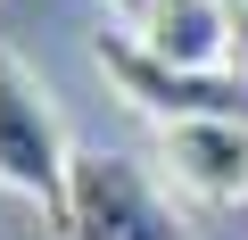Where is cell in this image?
<instances>
[{"label":"cell","mask_w":248,"mask_h":240,"mask_svg":"<svg viewBox=\"0 0 248 240\" xmlns=\"http://www.w3.org/2000/svg\"><path fill=\"white\" fill-rule=\"evenodd\" d=\"M149 9H157V0H108V17H116L124 33H141V25H149Z\"/></svg>","instance_id":"cell-6"},{"label":"cell","mask_w":248,"mask_h":240,"mask_svg":"<svg viewBox=\"0 0 248 240\" xmlns=\"http://www.w3.org/2000/svg\"><path fill=\"white\" fill-rule=\"evenodd\" d=\"M66 240H190V224L157 199L149 166L108 158V149H75L66 174Z\"/></svg>","instance_id":"cell-3"},{"label":"cell","mask_w":248,"mask_h":240,"mask_svg":"<svg viewBox=\"0 0 248 240\" xmlns=\"http://www.w3.org/2000/svg\"><path fill=\"white\" fill-rule=\"evenodd\" d=\"M157 158L207 207H240L248 199V125H166L157 133Z\"/></svg>","instance_id":"cell-4"},{"label":"cell","mask_w":248,"mask_h":240,"mask_svg":"<svg viewBox=\"0 0 248 240\" xmlns=\"http://www.w3.org/2000/svg\"><path fill=\"white\" fill-rule=\"evenodd\" d=\"M99 75L116 83L124 108L166 125H248V75L240 66H166L157 50H141L133 33H99Z\"/></svg>","instance_id":"cell-1"},{"label":"cell","mask_w":248,"mask_h":240,"mask_svg":"<svg viewBox=\"0 0 248 240\" xmlns=\"http://www.w3.org/2000/svg\"><path fill=\"white\" fill-rule=\"evenodd\" d=\"M223 9H248V0H223Z\"/></svg>","instance_id":"cell-8"},{"label":"cell","mask_w":248,"mask_h":240,"mask_svg":"<svg viewBox=\"0 0 248 240\" xmlns=\"http://www.w3.org/2000/svg\"><path fill=\"white\" fill-rule=\"evenodd\" d=\"M133 42L157 50L166 66H232V9L223 0H157Z\"/></svg>","instance_id":"cell-5"},{"label":"cell","mask_w":248,"mask_h":240,"mask_svg":"<svg viewBox=\"0 0 248 240\" xmlns=\"http://www.w3.org/2000/svg\"><path fill=\"white\" fill-rule=\"evenodd\" d=\"M66 174H75V149L58 133V108H50L42 75L17 50H0V191H17L50 224H66Z\"/></svg>","instance_id":"cell-2"},{"label":"cell","mask_w":248,"mask_h":240,"mask_svg":"<svg viewBox=\"0 0 248 240\" xmlns=\"http://www.w3.org/2000/svg\"><path fill=\"white\" fill-rule=\"evenodd\" d=\"M232 66L248 75V9H232Z\"/></svg>","instance_id":"cell-7"}]
</instances>
